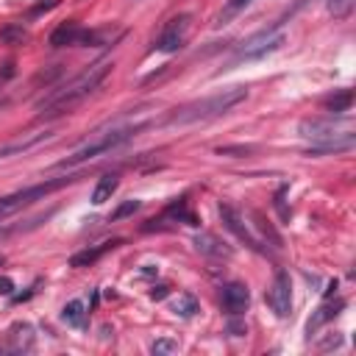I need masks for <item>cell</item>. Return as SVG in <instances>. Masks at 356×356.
Returning a JSON list of instances; mask_svg holds the SVG:
<instances>
[{
    "mask_svg": "<svg viewBox=\"0 0 356 356\" xmlns=\"http://www.w3.org/2000/svg\"><path fill=\"white\" fill-rule=\"evenodd\" d=\"M111 72V61H97L92 67H86L81 75H75L70 83L58 86L53 95H47L42 103H39V117H58V114H67L70 108H75L83 97H89L100 81Z\"/></svg>",
    "mask_w": 356,
    "mask_h": 356,
    "instance_id": "cell-1",
    "label": "cell"
},
{
    "mask_svg": "<svg viewBox=\"0 0 356 356\" xmlns=\"http://www.w3.org/2000/svg\"><path fill=\"white\" fill-rule=\"evenodd\" d=\"M248 97V86H228V89H220L209 97H200V100H192L175 111L167 114V125H192V122H206V120H214V117H222L228 114L234 106H239L242 100Z\"/></svg>",
    "mask_w": 356,
    "mask_h": 356,
    "instance_id": "cell-2",
    "label": "cell"
},
{
    "mask_svg": "<svg viewBox=\"0 0 356 356\" xmlns=\"http://www.w3.org/2000/svg\"><path fill=\"white\" fill-rule=\"evenodd\" d=\"M136 131H139V125L114 128V131H108V134H103V136H97V139L86 142L83 147H78V150H75L72 156H67L58 167H75V164H83V161H89V159H97V156H103V153H108V150H114V147L125 145L131 136H136Z\"/></svg>",
    "mask_w": 356,
    "mask_h": 356,
    "instance_id": "cell-3",
    "label": "cell"
},
{
    "mask_svg": "<svg viewBox=\"0 0 356 356\" xmlns=\"http://www.w3.org/2000/svg\"><path fill=\"white\" fill-rule=\"evenodd\" d=\"M72 181H75L72 175L50 178V181H42V184H33V186H25V189H19V192H11V195L0 197V222H3L6 217H11L14 211L31 206L33 200H44L50 192H56V189H61V186H67V184H72Z\"/></svg>",
    "mask_w": 356,
    "mask_h": 356,
    "instance_id": "cell-4",
    "label": "cell"
},
{
    "mask_svg": "<svg viewBox=\"0 0 356 356\" xmlns=\"http://www.w3.org/2000/svg\"><path fill=\"white\" fill-rule=\"evenodd\" d=\"M281 44H284V33L278 31V25H273V28H264V31L248 36L242 44H236L234 58L236 61H250V58H259V56H267V53L278 50Z\"/></svg>",
    "mask_w": 356,
    "mask_h": 356,
    "instance_id": "cell-5",
    "label": "cell"
},
{
    "mask_svg": "<svg viewBox=\"0 0 356 356\" xmlns=\"http://www.w3.org/2000/svg\"><path fill=\"white\" fill-rule=\"evenodd\" d=\"M189 28H192V14H175L159 33L156 39V50L159 53H175L178 47H184L186 36H189Z\"/></svg>",
    "mask_w": 356,
    "mask_h": 356,
    "instance_id": "cell-6",
    "label": "cell"
},
{
    "mask_svg": "<svg viewBox=\"0 0 356 356\" xmlns=\"http://www.w3.org/2000/svg\"><path fill=\"white\" fill-rule=\"evenodd\" d=\"M267 303L275 312V317H289V312H292V284H289V275L284 270L275 273L273 286L267 289Z\"/></svg>",
    "mask_w": 356,
    "mask_h": 356,
    "instance_id": "cell-7",
    "label": "cell"
},
{
    "mask_svg": "<svg viewBox=\"0 0 356 356\" xmlns=\"http://www.w3.org/2000/svg\"><path fill=\"white\" fill-rule=\"evenodd\" d=\"M220 300H222V309L228 312V314H245L248 312V306H250V292H248V286L245 284H239V281H231V284H225L222 286V292H220Z\"/></svg>",
    "mask_w": 356,
    "mask_h": 356,
    "instance_id": "cell-8",
    "label": "cell"
},
{
    "mask_svg": "<svg viewBox=\"0 0 356 356\" xmlns=\"http://www.w3.org/2000/svg\"><path fill=\"white\" fill-rule=\"evenodd\" d=\"M298 131H300V136L312 139L314 145H320V142H334V139H342V136L350 134V131H337L334 122H323V120H303V122L298 125Z\"/></svg>",
    "mask_w": 356,
    "mask_h": 356,
    "instance_id": "cell-9",
    "label": "cell"
},
{
    "mask_svg": "<svg viewBox=\"0 0 356 356\" xmlns=\"http://www.w3.org/2000/svg\"><path fill=\"white\" fill-rule=\"evenodd\" d=\"M83 39V28L78 22H61L53 33H50V47H70V44H81Z\"/></svg>",
    "mask_w": 356,
    "mask_h": 356,
    "instance_id": "cell-10",
    "label": "cell"
},
{
    "mask_svg": "<svg viewBox=\"0 0 356 356\" xmlns=\"http://www.w3.org/2000/svg\"><path fill=\"white\" fill-rule=\"evenodd\" d=\"M220 217H222V222H225V228L228 231H234L239 239H245L253 250H259V242L250 236V231L245 228V222H242V217L236 214V209H231V206H220Z\"/></svg>",
    "mask_w": 356,
    "mask_h": 356,
    "instance_id": "cell-11",
    "label": "cell"
},
{
    "mask_svg": "<svg viewBox=\"0 0 356 356\" xmlns=\"http://www.w3.org/2000/svg\"><path fill=\"white\" fill-rule=\"evenodd\" d=\"M117 245H120V239L103 242V245H97V248H86V250H81V253H75V256L70 259V267H89V264H95L108 248H117Z\"/></svg>",
    "mask_w": 356,
    "mask_h": 356,
    "instance_id": "cell-12",
    "label": "cell"
},
{
    "mask_svg": "<svg viewBox=\"0 0 356 356\" xmlns=\"http://www.w3.org/2000/svg\"><path fill=\"white\" fill-rule=\"evenodd\" d=\"M117 186H120V178H117L114 172H108V175L97 178L95 192H92V203H95V206H103L106 200H111V195L117 192Z\"/></svg>",
    "mask_w": 356,
    "mask_h": 356,
    "instance_id": "cell-13",
    "label": "cell"
},
{
    "mask_svg": "<svg viewBox=\"0 0 356 356\" xmlns=\"http://www.w3.org/2000/svg\"><path fill=\"white\" fill-rule=\"evenodd\" d=\"M195 248H197L203 256H214V259L231 253V248H225V242H220V239L211 236V234H197V236H195Z\"/></svg>",
    "mask_w": 356,
    "mask_h": 356,
    "instance_id": "cell-14",
    "label": "cell"
},
{
    "mask_svg": "<svg viewBox=\"0 0 356 356\" xmlns=\"http://www.w3.org/2000/svg\"><path fill=\"white\" fill-rule=\"evenodd\" d=\"M339 309H342V300H337V303H334V300H325V303H323V306H320V309L314 312V317L309 320L306 331H309V334H314V331H317V328H323V325H325L328 320H334Z\"/></svg>",
    "mask_w": 356,
    "mask_h": 356,
    "instance_id": "cell-15",
    "label": "cell"
},
{
    "mask_svg": "<svg viewBox=\"0 0 356 356\" xmlns=\"http://www.w3.org/2000/svg\"><path fill=\"white\" fill-rule=\"evenodd\" d=\"M8 339H11V348L14 350H31V345H33V328L28 323H14L8 328Z\"/></svg>",
    "mask_w": 356,
    "mask_h": 356,
    "instance_id": "cell-16",
    "label": "cell"
},
{
    "mask_svg": "<svg viewBox=\"0 0 356 356\" xmlns=\"http://www.w3.org/2000/svg\"><path fill=\"white\" fill-rule=\"evenodd\" d=\"M61 317H64L67 325H75V328H83L86 325V312H83V303L81 300H70L61 309Z\"/></svg>",
    "mask_w": 356,
    "mask_h": 356,
    "instance_id": "cell-17",
    "label": "cell"
},
{
    "mask_svg": "<svg viewBox=\"0 0 356 356\" xmlns=\"http://www.w3.org/2000/svg\"><path fill=\"white\" fill-rule=\"evenodd\" d=\"M0 42H3V44H22V42H28V31H25L22 25L11 22V25H6V28L0 31Z\"/></svg>",
    "mask_w": 356,
    "mask_h": 356,
    "instance_id": "cell-18",
    "label": "cell"
},
{
    "mask_svg": "<svg viewBox=\"0 0 356 356\" xmlns=\"http://www.w3.org/2000/svg\"><path fill=\"white\" fill-rule=\"evenodd\" d=\"M350 103H353V92H350V89H342L339 95H334V97L325 100V108L334 111V114H342V111L350 108Z\"/></svg>",
    "mask_w": 356,
    "mask_h": 356,
    "instance_id": "cell-19",
    "label": "cell"
},
{
    "mask_svg": "<svg viewBox=\"0 0 356 356\" xmlns=\"http://www.w3.org/2000/svg\"><path fill=\"white\" fill-rule=\"evenodd\" d=\"M172 312H175L178 317H192V314L197 312V300H195V295L181 292V295H178V300L172 303Z\"/></svg>",
    "mask_w": 356,
    "mask_h": 356,
    "instance_id": "cell-20",
    "label": "cell"
},
{
    "mask_svg": "<svg viewBox=\"0 0 356 356\" xmlns=\"http://www.w3.org/2000/svg\"><path fill=\"white\" fill-rule=\"evenodd\" d=\"M181 345H178V339L175 337H159L153 345H150V350L156 353V356H167V353H175Z\"/></svg>",
    "mask_w": 356,
    "mask_h": 356,
    "instance_id": "cell-21",
    "label": "cell"
},
{
    "mask_svg": "<svg viewBox=\"0 0 356 356\" xmlns=\"http://www.w3.org/2000/svg\"><path fill=\"white\" fill-rule=\"evenodd\" d=\"M139 206H142V200H134V197H131V200L120 203V206H117V209L111 211V220L117 222V220H122V217H131L134 211H139Z\"/></svg>",
    "mask_w": 356,
    "mask_h": 356,
    "instance_id": "cell-22",
    "label": "cell"
},
{
    "mask_svg": "<svg viewBox=\"0 0 356 356\" xmlns=\"http://www.w3.org/2000/svg\"><path fill=\"white\" fill-rule=\"evenodd\" d=\"M325 8L334 17H348L353 11V0H325Z\"/></svg>",
    "mask_w": 356,
    "mask_h": 356,
    "instance_id": "cell-23",
    "label": "cell"
},
{
    "mask_svg": "<svg viewBox=\"0 0 356 356\" xmlns=\"http://www.w3.org/2000/svg\"><path fill=\"white\" fill-rule=\"evenodd\" d=\"M253 220H256V225L261 228V234H264V236H267V239H270L275 248H281V236L275 234V228H273L267 220H261V214H253Z\"/></svg>",
    "mask_w": 356,
    "mask_h": 356,
    "instance_id": "cell-24",
    "label": "cell"
},
{
    "mask_svg": "<svg viewBox=\"0 0 356 356\" xmlns=\"http://www.w3.org/2000/svg\"><path fill=\"white\" fill-rule=\"evenodd\" d=\"M253 147H248V145H236V147H217V153L220 156H231V153H239V156H248Z\"/></svg>",
    "mask_w": 356,
    "mask_h": 356,
    "instance_id": "cell-25",
    "label": "cell"
},
{
    "mask_svg": "<svg viewBox=\"0 0 356 356\" xmlns=\"http://www.w3.org/2000/svg\"><path fill=\"white\" fill-rule=\"evenodd\" d=\"M0 295H14V281L8 275H0Z\"/></svg>",
    "mask_w": 356,
    "mask_h": 356,
    "instance_id": "cell-26",
    "label": "cell"
},
{
    "mask_svg": "<svg viewBox=\"0 0 356 356\" xmlns=\"http://www.w3.org/2000/svg\"><path fill=\"white\" fill-rule=\"evenodd\" d=\"M150 298H153V300H161V298H167V286H164V284L153 286V289H150Z\"/></svg>",
    "mask_w": 356,
    "mask_h": 356,
    "instance_id": "cell-27",
    "label": "cell"
},
{
    "mask_svg": "<svg viewBox=\"0 0 356 356\" xmlns=\"http://www.w3.org/2000/svg\"><path fill=\"white\" fill-rule=\"evenodd\" d=\"M250 0H231L228 3V8H225V14H234V11H239V8H245Z\"/></svg>",
    "mask_w": 356,
    "mask_h": 356,
    "instance_id": "cell-28",
    "label": "cell"
},
{
    "mask_svg": "<svg viewBox=\"0 0 356 356\" xmlns=\"http://www.w3.org/2000/svg\"><path fill=\"white\" fill-rule=\"evenodd\" d=\"M228 331H231L234 337H242L248 328H245V325H239V323H228Z\"/></svg>",
    "mask_w": 356,
    "mask_h": 356,
    "instance_id": "cell-29",
    "label": "cell"
},
{
    "mask_svg": "<svg viewBox=\"0 0 356 356\" xmlns=\"http://www.w3.org/2000/svg\"><path fill=\"white\" fill-rule=\"evenodd\" d=\"M3 264H6V256H3V253H0V267H3Z\"/></svg>",
    "mask_w": 356,
    "mask_h": 356,
    "instance_id": "cell-30",
    "label": "cell"
}]
</instances>
